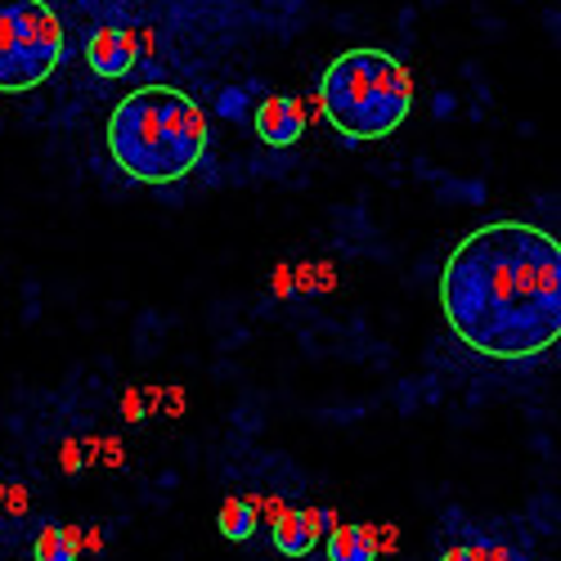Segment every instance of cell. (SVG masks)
<instances>
[{
	"mask_svg": "<svg viewBox=\"0 0 561 561\" xmlns=\"http://www.w3.org/2000/svg\"><path fill=\"white\" fill-rule=\"evenodd\" d=\"M449 333L481 359L517 364L561 342V243L526 220H490L440 274Z\"/></svg>",
	"mask_w": 561,
	"mask_h": 561,
	"instance_id": "6da1fadb",
	"label": "cell"
},
{
	"mask_svg": "<svg viewBox=\"0 0 561 561\" xmlns=\"http://www.w3.org/2000/svg\"><path fill=\"white\" fill-rule=\"evenodd\" d=\"M104 145L135 184H175L207 158L211 130L194 95L171 85H139L108 113Z\"/></svg>",
	"mask_w": 561,
	"mask_h": 561,
	"instance_id": "7a4b0ae2",
	"label": "cell"
},
{
	"mask_svg": "<svg viewBox=\"0 0 561 561\" xmlns=\"http://www.w3.org/2000/svg\"><path fill=\"white\" fill-rule=\"evenodd\" d=\"M319 104H323V117L351 145H359V139H387L413 113V77L396 55L359 45V50H346L323 68Z\"/></svg>",
	"mask_w": 561,
	"mask_h": 561,
	"instance_id": "3957f363",
	"label": "cell"
},
{
	"mask_svg": "<svg viewBox=\"0 0 561 561\" xmlns=\"http://www.w3.org/2000/svg\"><path fill=\"white\" fill-rule=\"evenodd\" d=\"M64 64V23L45 0H0V95H27Z\"/></svg>",
	"mask_w": 561,
	"mask_h": 561,
	"instance_id": "277c9868",
	"label": "cell"
},
{
	"mask_svg": "<svg viewBox=\"0 0 561 561\" xmlns=\"http://www.w3.org/2000/svg\"><path fill=\"white\" fill-rule=\"evenodd\" d=\"M337 526V512L329 507H301V512H284V517L274 522V548L284 557H306L323 530Z\"/></svg>",
	"mask_w": 561,
	"mask_h": 561,
	"instance_id": "5b68a950",
	"label": "cell"
},
{
	"mask_svg": "<svg viewBox=\"0 0 561 561\" xmlns=\"http://www.w3.org/2000/svg\"><path fill=\"white\" fill-rule=\"evenodd\" d=\"M306 130V108L297 95H270L256 108V135L265 139L270 149H293Z\"/></svg>",
	"mask_w": 561,
	"mask_h": 561,
	"instance_id": "8992f818",
	"label": "cell"
},
{
	"mask_svg": "<svg viewBox=\"0 0 561 561\" xmlns=\"http://www.w3.org/2000/svg\"><path fill=\"white\" fill-rule=\"evenodd\" d=\"M85 64L95 68V77H104V81L126 77L135 68V36L113 27V23L95 27V36L85 41Z\"/></svg>",
	"mask_w": 561,
	"mask_h": 561,
	"instance_id": "52a82bcc",
	"label": "cell"
},
{
	"mask_svg": "<svg viewBox=\"0 0 561 561\" xmlns=\"http://www.w3.org/2000/svg\"><path fill=\"white\" fill-rule=\"evenodd\" d=\"M81 557V530L64 522H45L32 539V561H77Z\"/></svg>",
	"mask_w": 561,
	"mask_h": 561,
	"instance_id": "ba28073f",
	"label": "cell"
},
{
	"mask_svg": "<svg viewBox=\"0 0 561 561\" xmlns=\"http://www.w3.org/2000/svg\"><path fill=\"white\" fill-rule=\"evenodd\" d=\"M329 561H378L373 530L368 526H333V535H329Z\"/></svg>",
	"mask_w": 561,
	"mask_h": 561,
	"instance_id": "9c48e42d",
	"label": "cell"
},
{
	"mask_svg": "<svg viewBox=\"0 0 561 561\" xmlns=\"http://www.w3.org/2000/svg\"><path fill=\"white\" fill-rule=\"evenodd\" d=\"M216 526H220V535H225L229 543H248V539L256 535V526H261L256 503H248V499H225Z\"/></svg>",
	"mask_w": 561,
	"mask_h": 561,
	"instance_id": "30bf717a",
	"label": "cell"
},
{
	"mask_svg": "<svg viewBox=\"0 0 561 561\" xmlns=\"http://www.w3.org/2000/svg\"><path fill=\"white\" fill-rule=\"evenodd\" d=\"M467 552H472L477 561H526V552L517 543H507L499 535H472L467 539Z\"/></svg>",
	"mask_w": 561,
	"mask_h": 561,
	"instance_id": "8fae6325",
	"label": "cell"
},
{
	"mask_svg": "<svg viewBox=\"0 0 561 561\" xmlns=\"http://www.w3.org/2000/svg\"><path fill=\"white\" fill-rule=\"evenodd\" d=\"M440 561H477V557L467 552V543H449V548L440 552Z\"/></svg>",
	"mask_w": 561,
	"mask_h": 561,
	"instance_id": "7c38bea8",
	"label": "cell"
},
{
	"mask_svg": "<svg viewBox=\"0 0 561 561\" xmlns=\"http://www.w3.org/2000/svg\"><path fill=\"white\" fill-rule=\"evenodd\" d=\"M0 503H5L10 512H23V507H27V499H23L19 490H10V494H5V499H0Z\"/></svg>",
	"mask_w": 561,
	"mask_h": 561,
	"instance_id": "4fadbf2b",
	"label": "cell"
}]
</instances>
